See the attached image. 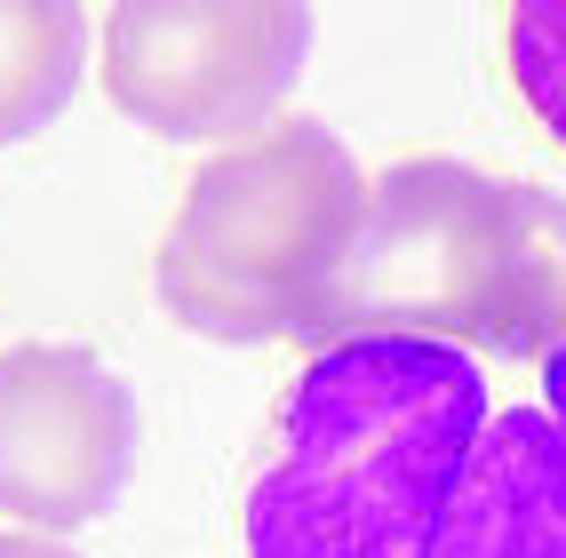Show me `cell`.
Wrapping results in <instances>:
<instances>
[{
    "label": "cell",
    "instance_id": "6da1fadb",
    "mask_svg": "<svg viewBox=\"0 0 566 558\" xmlns=\"http://www.w3.org/2000/svg\"><path fill=\"white\" fill-rule=\"evenodd\" d=\"M479 431L486 376L471 351L327 344L248 478V558H439Z\"/></svg>",
    "mask_w": 566,
    "mask_h": 558
},
{
    "label": "cell",
    "instance_id": "7a4b0ae2",
    "mask_svg": "<svg viewBox=\"0 0 566 558\" xmlns=\"http://www.w3.org/2000/svg\"><path fill=\"white\" fill-rule=\"evenodd\" d=\"M447 344L551 359L566 344V200L463 160H399L367 183L304 344Z\"/></svg>",
    "mask_w": 566,
    "mask_h": 558
},
{
    "label": "cell",
    "instance_id": "3957f363",
    "mask_svg": "<svg viewBox=\"0 0 566 558\" xmlns=\"http://www.w3.org/2000/svg\"><path fill=\"white\" fill-rule=\"evenodd\" d=\"M367 208V176L319 120H272L216 152L160 240V304L216 344L304 335Z\"/></svg>",
    "mask_w": 566,
    "mask_h": 558
},
{
    "label": "cell",
    "instance_id": "277c9868",
    "mask_svg": "<svg viewBox=\"0 0 566 558\" xmlns=\"http://www.w3.org/2000/svg\"><path fill=\"white\" fill-rule=\"evenodd\" d=\"M312 56V9L295 0H128L104 17V96L168 144L255 136Z\"/></svg>",
    "mask_w": 566,
    "mask_h": 558
},
{
    "label": "cell",
    "instance_id": "5b68a950",
    "mask_svg": "<svg viewBox=\"0 0 566 558\" xmlns=\"http://www.w3.org/2000/svg\"><path fill=\"white\" fill-rule=\"evenodd\" d=\"M136 391L81 344L0 351V510L72 535L120 503L136 471Z\"/></svg>",
    "mask_w": 566,
    "mask_h": 558
},
{
    "label": "cell",
    "instance_id": "8992f818",
    "mask_svg": "<svg viewBox=\"0 0 566 558\" xmlns=\"http://www.w3.org/2000/svg\"><path fill=\"white\" fill-rule=\"evenodd\" d=\"M439 558H566V439L543 407L479 431Z\"/></svg>",
    "mask_w": 566,
    "mask_h": 558
},
{
    "label": "cell",
    "instance_id": "52a82bcc",
    "mask_svg": "<svg viewBox=\"0 0 566 558\" xmlns=\"http://www.w3.org/2000/svg\"><path fill=\"white\" fill-rule=\"evenodd\" d=\"M88 9L72 0H0V144L41 136L81 88Z\"/></svg>",
    "mask_w": 566,
    "mask_h": 558
},
{
    "label": "cell",
    "instance_id": "ba28073f",
    "mask_svg": "<svg viewBox=\"0 0 566 558\" xmlns=\"http://www.w3.org/2000/svg\"><path fill=\"white\" fill-rule=\"evenodd\" d=\"M503 64L543 120V136L566 152V0H518L503 9Z\"/></svg>",
    "mask_w": 566,
    "mask_h": 558
},
{
    "label": "cell",
    "instance_id": "9c48e42d",
    "mask_svg": "<svg viewBox=\"0 0 566 558\" xmlns=\"http://www.w3.org/2000/svg\"><path fill=\"white\" fill-rule=\"evenodd\" d=\"M543 415L558 423V439H566V344L543 359Z\"/></svg>",
    "mask_w": 566,
    "mask_h": 558
},
{
    "label": "cell",
    "instance_id": "30bf717a",
    "mask_svg": "<svg viewBox=\"0 0 566 558\" xmlns=\"http://www.w3.org/2000/svg\"><path fill=\"white\" fill-rule=\"evenodd\" d=\"M0 558H72L56 535H0Z\"/></svg>",
    "mask_w": 566,
    "mask_h": 558
}]
</instances>
